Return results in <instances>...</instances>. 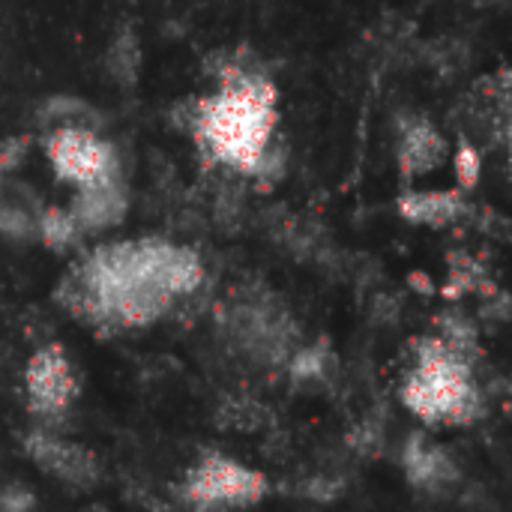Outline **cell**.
Segmentation results:
<instances>
[{
    "instance_id": "cell-5",
    "label": "cell",
    "mask_w": 512,
    "mask_h": 512,
    "mask_svg": "<svg viewBox=\"0 0 512 512\" xmlns=\"http://www.w3.org/2000/svg\"><path fill=\"white\" fill-rule=\"evenodd\" d=\"M45 156L60 183L75 189L120 177V159L114 147L93 126H51L45 135Z\"/></svg>"
},
{
    "instance_id": "cell-10",
    "label": "cell",
    "mask_w": 512,
    "mask_h": 512,
    "mask_svg": "<svg viewBox=\"0 0 512 512\" xmlns=\"http://www.w3.org/2000/svg\"><path fill=\"white\" fill-rule=\"evenodd\" d=\"M402 468L408 474V483L420 492H444L459 480V468L450 459V453L438 444H432L426 435H411L402 453Z\"/></svg>"
},
{
    "instance_id": "cell-8",
    "label": "cell",
    "mask_w": 512,
    "mask_h": 512,
    "mask_svg": "<svg viewBox=\"0 0 512 512\" xmlns=\"http://www.w3.org/2000/svg\"><path fill=\"white\" fill-rule=\"evenodd\" d=\"M447 156H450V144L429 117H423V114L399 117L396 165L405 180L435 174L438 168H444Z\"/></svg>"
},
{
    "instance_id": "cell-15",
    "label": "cell",
    "mask_w": 512,
    "mask_h": 512,
    "mask_svg": "<svg viewBox=\"0 0 512 512\" xmlns=\"http://www.w3.org/2000/svg\"><path fill=\"white\" fill-rule=\"evenodd\" d=\"M471 291H492V285L486 282V270L465 252L450 255V282L444 288L447 297H459V294H471Z\"/></svg>"
},
{
    "instance_id": "cell-9",
    "label": "cell",
    "mask_w": 512,
    "mask_h": 512,
    "mask_svg": "<svg viewBox=\"0 0 512 512\" xmlns=\"http://www.w3.org/2000/svg\"><path fill=\"white\" fill-rule=\"evenodd\" d=\"M129 210V195L123 186V177L99 180L90 186L75 189V198L69 204V213L81 225L84 234H96L105 228H117Z\"/></svg>"
},
{
    "instance_id": "cell-1",
    "label": "cell",
    "mask_w": 512,
    "mask_h": 512,
    "mask_svg": "<svg viewBox=\"0 0 512 512\" xmlns=\"http://www.w3.org/2000/svg\"><path fill=\"white\" fill-rule=\"evenodd\" d=\"M201 279L204 267L192 249L141 237L93 249L63 276L54 297L81 324L117 333L159 321L174 300L198 291Z\"/></svg>"
},
{
    "instance_id": "cell-11",
    "label": "cell",
    "mask_w": 512,
    "mask_h": 512,
    "mask_svg": "<svg viewBox=\"0 0 512 512\" xmlns=\"http://www.w3.org/2000/svg\"><path fill=\"white\" fill-rule=\"evenodd\" d=\"M396 210L411 225L426 228H450L468 216L465 189H423V192H402Z\"/></svg>"
},
{
    "instance_id": "cell-13",
    "label": "cell",
    "mask_w": 512,
    "mask_h": 512,
    "mask_svg": "<svg viewBox=\"0 0 512 512\" xmlns=\"http://www.w3.org/2000/svg\"><path fill=\"white\" fill-rule=\"evenodd\" d=\"M105 69L123 87H132L138 81V72H141V45H138V36L132 30H120L111 39V45L105 51Z\"/></svg>"
},
{
    "instance_id": "cell-14",
    "label": "cell",
    "mask_w": 512,
    "mask_h": 512,
    "mask_svg": "<svg viewBox=\"0 0 512 512\" xmlns=\"http://www.w3.org/2000/svg\"><path fill=\"white\" fill-rule=\"evenodd\" d=\"M447 348L459 351L468 360H477L480 354V339H477V324L465 312H444L438 318V333H435Z\"/></svg>"
},
{
    "instance_id": "cell-16",
    "label": "cell",
    "mask_w": 512,
    "mask_h": 512,
    "mask_svg": "<svg viewBox=\"0 0 512 512\" xmlns=\"http://www.w3.org/2000/svg\"><path fill=\"white\" fill-rule=\"evenodd\" d=\"M453 168H456V180H459V189H474L477 183H480V174H483V159H480V153L468 144V141H462L459 147H456V153H453Z\"/></svg>"
},
{
    "instance_id": "cell-3",
    "label": "cell",
    "mask_w": 512,
    "mask_h": 512,
    "mask_svg": "<svg viewBox=\"0 0 512 512\" xmlns=\"http://www.w3.org/2000/svg\"><path fill=\"white\" fill-rule=\"evenodd\" d=\"M402 402L429 426L477 423L483 417V393L474 378V360L447 348L438 336L420 339Z\"/></svg>"
},
{
    "instance_id": "cell-4",
    "label": "cell",
    "mask_w": 512,
    "mask_h": 512,
    "mask_svg": "<svg viewBox=\"0 0 512 512\" xmlns=\"http://www.w3.org/2000/svg\"><path fill=\"white\" fill-rule=\"evenodd\" d=\"M267 492L270 483L261 471H252L222 453L201 456L180 486L183 504L201 512L255 507L267 498Z\"/></svg>"
},
{
    "instance_id": "cell-7",
    "label": "cell",
    "mask_w": 512,
    "mask_h": 512,
    "mask_svg": "<svg viewBox=\"0 0 512 512\" xmlns=\"http://www.w3.org/2000/svg\"><path fill=\"white\" fill-rule=\"evenodd\" d=\"M24 450L39 465V471L60 480L63 486L87 492V489L99 486V480H102L99 459L90 450H84L81 444L63 441L51 432H42V429L30 432L24 438Z\"/></svg>"
},
{
    "instance_id": "cell-12",
    "label": "cell",
    "mask_w": 512,
    "mask_h": 512,
    "mask_svg": "<svg viewBox=\"0 0 512 512\" xmlns=\"http://www.w3.org/2000/svg\"><path fill=\"white\" fill-rule=\"evenodd\" d=\"M87 234L81 231V225L75 222V216L69 210L60 207H45L36 213V240L45 243L54 252L72 249L84 240Z\"/></svg>"
},
{
    "instance_id": "cell-6",
    "label": "cell",
    "mask_w": 512,
    "mask_h": 512,
    "mask_svg": "<svg viewBox=\"0 0 512 512\" xmlns=\"http://www.w3.org/2000/svg\"><path fill=\"white\" fill-rule=\"evenodd\" d=\"M24 390L30 414L42 423H57L69 414L78 396V378L60 345H45L30 357L24 369Z\"/></svg>"
},
{
    "instance_id": "cell-2",
    "label": "cell",
    "mask_w": 512,
    "mask_h": 512,
    "mask_svg": "<svg viewBox=\"0 0 512 512\" xmlns=\"http://www.w3.org/2000/svg\"><path fill=\"white\" fill-rule=\"evenodd\" d=\"M213 78L210 96L174 105V123L192 135L210 168L252 177L279 138V90L252 57H213Z\"/></svg>"
},
{
    "instance_id": "cell-17",
    "label": "cell",
    "mask_w": 512,
    "mask_h": 512,
    "mask_svg": "<svg viewBox=\"0 0 512 512\" xmlns=\"http://www.w3.org/2000/svg\"><path fill=\"white\" fill-rule=\"evenodd\" d=\"M0 507H9V510H24V507H33V498L27 492H21V486H12V492L6 489L0 495Z\"/></svg>"
}]
</instances>
